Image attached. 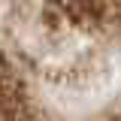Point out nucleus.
Masks as SVG:
<instances>
[{"label": "nucleus", "mask_w": 121, "mask_h": 121, "mask_svg": "<svg viewBox=\"0 0 121 121\" xmlns=\"http://www.w3.org/2000/svg\"><path fill=\"white\" fill-rule=\"evenodd\" d=\"M0 121H121V0H0Z\"/></svg>", "instance_id": "1"}]
</instances>
